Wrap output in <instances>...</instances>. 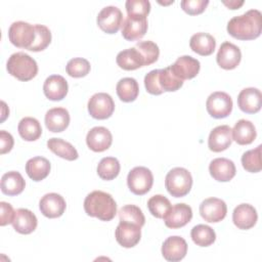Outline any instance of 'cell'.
<instances>
[{"label":"cell","mask_w":262,"mask_h":262,"mask_svg":"<svg viewBox=\"0 0 262 262\" xmlns=\"http://www.w3.org/2000/svg\"><path fill=\"white\" fill-rule=\"evenodd\" d=\"M88 112L96 120L108 119L115 111V102L112 96L104 92L93 94L88 101Z\"/></svg>","instance_id":"ba28073f"},{"label":"cell","mask_w":262,"mask_h":262,"mask_svg":"<svg viewBox=\"0 0 262 262\" xmlns=\"http://www.w3.org/2000/svg\"><path fill=\"white\" fill-rule=\"evenodd\" d=\"M91 69L90 62L82 57H75L68 61L66 71L73 78H82L89 74Z\"/></svg>","instance_id":"60d3db41"},{"label":"cell","mask_w":262,"mask_h":262,"mask_svg":"<svg viewBox=\"0 0 262 262\" xmlns=\"http://www.w3.org/2000/svg\"><path fill=\"white\" fill-rule=\"evenodd\" d=\"M70 124V114L64 107H53L45 115L46 128L54 133L64 131Z\"/></svg>","instance_id":"d4e9b609"},{"label":"cell","mask_w":262,"mask_h":262,"mask_svg":"<svg viewBox=\"0 0 262 262\" xmlns=\"http://www.w3.org/2000/svg\"><path fill=\"white\" fill-rule=\"evenodd\" d=\"M47 146L53 154L68 161H75L79 157V154L74 145L61 138L53 137L48 139Z\"/></svg>","instance_id":"d6a6232c"},{"label":"cell","mask_w":262,"mask_h":262,"mask_svg":"<svg viewBox=\"0 0 262 262\" xmlns=\"http://www.w3.org/2000/svg\"><path fill=\"white\" fill-rule=\"evenodd\" d=\"M222 3L224 5H226L229 9H237V8H239L244 4V1H236V0L225 1V0H223Z\"/></svg>","instance_id":"c3c4849f"},{"label":"cell","mask_w":262,"mask_h":262,"mask_svg":"<svg viewBox=\"0 0 262 262\" xmlns=\"http://www.w3.org/2000/svg\"><path fill=\"white\" fill-rule=\"evenodd\" d=\"M191 218L192 210L190 206L181 203L172 206L163 219L167 227L176 229L185 226L191 220Z\"/></svg>","instance_id":"5bb4252c"},{"label":"cell","mask_w":262,"mask_h":262,"mask_svg":"<svg viewBox=\"0 0 262 262\" xmlns=\"http://www.w3.org/2000/svg\"><path fill=\"white\" fill-rule=\"evenodd\" d=\"M232 142L231 128L228 125L215 127L209 134L208 147L214 152H220L227 149Z\"/></svg>","instance_id":"d6986e66"},{"label":"cell","mask_w":262,"mask_h":262,"mask_svg":"<svg viewBox=\"0 0 262 262\" xmlns=\"http://www.w3.org/2000/svg\"><path fill=\"white\" fill-rule=\"evenodd\" d=\"M14 144L13 137L5 130L0 131V154L4 155L9 152Z\"/></svg>","instance_id":"7dc6e473"},{"label":"cell","mask_w":262,"mask_h":262,"mask_svg":"<svg viewBox=\"0 0 262 262\" xmlns=\"http://www.w3.org/2000/svg\"><path fill=\"white\" fill-rule=\"evenodd\" d=\"M210 175L219 182L230 181L236 173L234 163L226 158H216L209 165Z\"/></svg>","instance_id":"44dd1931"},{"label":"cell","mask_w":262,"mask_h":262,"mask_svg":"<svg viewBox=\"0 0 262 262\" xmlns=\"http://www.w3.org/2000/svg\"><path fill=\"white\" fill-rule=\"evenodd\" d=\"M227 213L225 202L218 198H209L200 205V214L202 218L210 223L222 221Z\"/></svg>","instance_id":"30bf717a"},{"label":"cell","mask_w":262,"mask_h":262,"mask_svg":"<svg viewBox=\"0 0 262 262\" xmlns=\"http://www.w3.org/2000/svg\"><path fill=\"white\" fill-rule=\"evenodd\" d=\"M36 38L35 26L18 20L10 25L8 29V39L12 45L18 48L29 49Z\"/></svg>","instance_id":"5b68a950"},{"label":"cell","mask_w":262,"mask_h":262,"mask_svg":"<svg viewBox=\"0 0 262 262\" xmlns=\"http://www.w3.org/2000/svg\"><path fill=\"white\" fill-rule=\"evenodd\" d=\"M26 181L17 171H9L1 177V191L6 195H17L23 192Z\"/></svg>","instance_id":"83f0119b"},{"label":"cell","mask_w":262,"mask_h":262,"mask_svg":"<svg viewBox=\"0 0 262 262\" xmlns=\"http://www.w3.org/2000/svg\"><path fill=\"white\" fill-rule=\"evenodd\" d=\"M35 30H36V38L32 46L28 49L30 51L34 52H39L47 48V46L51 42V32L50 30L44 26V25H35Z\"/></svg>","instance_id":"b9f144b4"},{"label":"cell","mask_w":262,"mask_h":262,"mask_svg":"<svg viewBox=\"0 0 262 262\" xmlns=\"http://www.w3.org/2000/svg\"><path fill=\"white\" fill-rule=\"evenodd\" d=\"M127 15L146 17L150 11V3L147 0H127L125 3Z\"/></svg>","instance_id":"7bdbcfd3"},{"label":"cell","mask_w":262,"mask_h":262,"mask_svg":"<svg viewBox=\"0 0 262 262\" xmlns=\"http://www.w3.org/2000/svg\"><path fill=\"white\" fill-rule=\"evenodd\" d=\"M144 86L146 91L152 95H160L164 92L159 83V70H152L145 75Z\"/></svg>","instance_id":"ee69618b"},{"label":"cell","mask_w":262,"mask_h":262,"mask_svg":"<svg viewBox=\"0 0 262 262\" xmlns=\"http://www.w3.org/2000/svg\"><path fill=\"white\" fill-rule=\"evenodd\" d=\"M186 253L187 244L181 236H169L164 241L162 245V255L169 262H178L182 260Z\"/></svg>","instance_id":"9a60e30c"},{"label":"cell","mask_w":262,"mask_h":262,"mask_svg":"<svg viewBox=\"0 0 262 262\" xmlns=\"http://www.w3.org/2000/svg\"><path fill=\"white\" fill-rule=\"evenodd\" d=\"M50 169V162L44 157H34L26 164V172L28 176L37 182L45 179L49 175Z\"/></svg>","instance_id":"f546056e"},{"label":"cell","mask_w":262,"mask_h":262,"mask_svg":"<svg viewBox=\"0 0 262 262\" xmlns=\"http://www.w3.org/2000/svg\"><path fill=\"white\" fill-rule=\"evenodd\" d=\"M98 27L106 34L117 33L123 24V13L117 6H105L97 14Z\"/></svg>","instance_id":"9c48e42d"},{"label":"cell","mask_w":262,"mask_h":262,"mask_svg":"<svg viewBox=\"0 0 262 262\" xmlns=\"http://www.w3.org/2000/svg\"><path fill=\"white\" fill-rule=\"evenodd\" d=\"M119 219L120 221L135 223L141 227L145 223V217L141 209L135 205H126L122 207L119 211Z\"/></svg>","instance_id":"f35d334b"},{"label":"cell","mask_w":262,"mask_h":262,"mask_svg":"<svg viewBox=\"0 0 262 262\" xmlns=\"http://www.w3.org/2000/svg\"><path fill=\"white\" fill-rule=\"evenodd\" d=\"M1 104H2V108H3V111H2V118H1V122H3V121L5 120V118L9 115V111H7V113L5 114L4 110L6 108V104H5V102H4V101H2V102H1Z\"/></svg>","instance_id":"681fc988"},{"label":"cell","mask_w":262,"mask_h":262,"mask_svg":"<svg viewBox=\"0 0 262 262\" xmlns=\"http://www.w3.org/2000/svg\"><path fill=\"white\" fill-rule=\"evenodd\" d=\"M231 135L232 140H234L237 144L248 145L255 140L257 132L254 124L251 121L241 119L231 129Z\"/></svg>","instance_id":"484cf974"},{"label":"cell","mask_w":262,"mask_h":262,"mask_svg":"<svg viewBox=\"0 0 262 262\" xmlns=\"http://www.w3.org/2000/svg\"><path fill=\"white\" fill-rule=\"evenodd\" d=\"M6 69L8 74L19 81H30L38 73L36 60L25 52H15L7 60Z\"/></svg>","instance_id":"3957f363"},{"label":"cell","mask_w":262,"mask_h":262,"mask_svg":"<svg viewBox=\"0 0 262 262\" xmlns=\"http://www.w3.org/2000/svg\"><path fill=\"white\" fill-rule=\"evenodd\" d=\"M237 105L246 114H256L262 106V94L258 88L248 87L237 95Z\"/></svg>","instance_id":"e0dca14e"},{"label":"cell","mask_w":262,"mask_h":262,"mask_svg":"<svg viewBox=\"0 0 262 262\" xmlns=\"http://www.w3.org/2000/svg\"><path fill=\"white\" fill-rule=\"evenodd\" d=\"M159 83L163 91L173 92L180 89L183 85V81L179 79L172 71L171 67L159 70Z\"/></svg>","instance_id":"d590c367"},{"label":"cell","mask_w":262,"mask_h":262,"mask_svg":"<svg viewBox=\"0 0 262 262\" xmlns=\"http://www.w3.org/2000/svg\"><path fill=\"white\" fill-rule=\"evenodd\" d=\"M115 237L123 248H133L140 241L141 226L131 222L120 221L115 230Z\"/></svg>","instance_id":"8fae6325"},{"label":"cell","mask_w":262,"mask_h":262,"mask_svg":"<svg viewBox=\"0 0 262 262\" xmlns=\"http://www.w3.org/2000/svg\"><path fill=\"white\" fill-rule=\"evenodd\" d=\"M192 242L200 247H209L216 239V233L212 227L205 224H198L190 231Z\"/></svg>","instance_id":"836d02e7"},{"label":"cell","mask_w":262,"mask_h":262,"mask_svg":"<svg viewBox=\"0 0 262 262\" xmlns=\"http://www.w3.org/2000/svg\"><path fill=\"white\" fill-rule=\"evenodd\" d=\"M0 208H1L0 225L5 226L7 224L12 223V221L14 219V216H15V211L13 210L12 206L9 203L1 202L0 203Z\"/></svg>","instance_id":"bcb514c9"},{"label":"cell","mask_w":262,"mask_h":262,"mask_svg":"<svg viewBox=\"0 0 262 262\" xmlns=\"http://www.w3.org/2000/svg\"><path fill=\"white\" fill-rule=\"evenodd\" d=\"M116 91L118 97L123 102L134 101L139 93V86L134 78L126 77L121 79L116 86Z\"/></svg>","instance_id":"1f68e13d"},{"label":"cell","mask_w":262,"mask_h":262,"mask_svg":"<svg viewBox=\"0 0 262 262\" xmlns=\"http://www.w3.org/2000/svg\"><path fill=\"white\" fill-rule=\"evenodd\" d=\"M241 59L242 52L236 45L227 41L220 45L216 56L217 63L220 68L224 70H233L239 64Z\"/></svg>","instance_id":"2e32d148"},{"label":"cell","mask_w":262,"mask_h":262,"mask_svg":"<svg viewBox=\"0 0 262 262\" xmlns=\"http://www.w3.org/2000/svg\"><path fill=\"white\" fill-rule=\"evenodd\" d=\"M208 0H183L180 2L181 8L189 15L201 14L208 6Z\"/></svg>","instance_id":"f6af8a7d"},{"label":"cell","mask_w":262,"mask_h":262,"mask_svg":"<svg viewBox=\"0 0 262 262\" xmlns=\"http://www.w3.org/2000/svg\"><path fill=\"white\" fill-rule=\"evenodd\" d=\"M171 207L170 201L163 194H155L147 201L149 213L159 219H163Z\"/></svg>","instance_id":"8d00e7d4"},{"label":"cell","mask_w":262,"mask_h":262,"mask_svg":"<svg viewBox=\"0 0 262 262\" xmlns=\"http://www.w3.org/2000/svg\"><path fill=\"white\" fill-rule=\"evenodd\" d=\"M11 224L16 232L20 234H30L36 229L38 220L32 211L29 209L19 208L15 211V216Z\"/></svg>","instance_id":"cb8c5ba5"},{"label":"cell","mask_w":262,"mask_h":262,"mask_svg":"<svg viewBox=\"0 0 262 262\" xmlns=\"http://www.w3.org/2000/svg\"><path fill=\"white\" fill-rule=\"evenodd\" d=\"M141 54L144 59L145 66H149L156 62L160 55V49L158 45L152 41H139L134 46Z\"/></svg>","instance_id":"ab89813d"},{"label":"cell","mask_w":262,"mask_h":262,"mask_svg":"<svg viewBox=\"0 0 262 262\" xmlns=\"http://www.w3.org/2000/svg\"><path fill=\"white\" fill-rule=\"evenodd\" d=\"M68 82L60 75L49 76L43 84V92L49 100L58 101L63 99L68 94Z\"/></svg>","instance_id":"7402d4cb"},{"label":"cell","mask_w":262,"mask_h":262,"mask_svg":"<svg viewBox=\"0 0 262 262\" xmlns=\"http://www.w3.org/2000/svg\"><path fill=\"white\" fill-rule=\"evenodd\" d=\"M121 165L118 159L114 157H105L100 160L97 165V174L102 180H113L120 173Z\"/></svg>","instance_id":"e575fe53"},{"label":"cell","mask_w":262,"mask_h":262,"mask_svg":"<svg viewBox=\"0 0 262 262\" xmlns=\"http://www.w3.org/2000/svg\"><path fill=\"white\" fill-rule=\"evenodd\" d=\"M112 142L113 135L111 131L102 126L93 127L86 135L87 146L95 152H101L108 149Z\"/></svg>","instance_id":"4fadbf2b"},{"label":"cell","mask_w":262,"mask_h":262,"mask_svg":"<svg viewBox=\"0 0 262 262\" xmlns=\"http://www.w3.org/2000/svg\"><path fill=\"white\" fill-rule=\"evenodd\" d=\"M242 165L244 169L251 173H258L262 169L261 164V145L247 150L242 156Z\"/></svg>","instance_id":"74e56055"},{"label":"cell","mask_w":262,"mask_h":262,"mask_svg":"<svg viewBox=\"0 0 262 262\" xmlns=\"http://www.w3.org/2000/svg\"><path fill=\"white\" fill-rule=\"evenodd\" d=\"M165 186L172 196L182 198L191 189L192 176L187 169L175 167L167 173L165 178Z\"/></svg>","instance_id":"277c9868"},{"label":"cell","mask_w":262,"mask_h":262,"mask_svg":"<svg viewBox=\"0 0 262 262\" xmlns=\"http://www.w3.org/2000/svg\"><path fill=\"white\" fill-rule=\"evenodd\" d=\"M173 73L182 81L194 78L201 69V63L196 58L190 55H182L170 66Z\"/></svg>","instance_id":"ffe728a7"},{"label":"cell","mask_w":262,"mask_h":262,"mask_svg":"<svg viewBox=\"0 0 262 262\" xmlns=\"http://www.w3.org/2000/svg\"><path fill=\"white\" fill-rule=\"evenodd\" d=\"M19 136L26 141H35L42 134V128L39 121L32 117L23 118L17 126Z\"/></svg>","instance_id":"4dcf8cb0"},{"label":"cell","mask_w":262,"mask_h":262,"mask_svg":"<svg viewBox=\"0 0 262 262\" xmlns=\"http://www.w3.org/2000/svg\"><path fill=\"white\" fill-rule=\"evenodd\" d=\"M67 208L63 196L56 192H49L44 194L39 202V209L41 213L50 219L60 217Z\"/></svg>","instance_id":"7c38bea8"},{"label":"cell","mask_w":262,"mask_h":262,"mask_svg":"<svg viewBox=\"0 0 262 262\" xmlns=\"http://www.w3.org/2000/svg\"><path fill=\"white\" fill-rule=\"evenodd\" d=\"M232 99L229 94L223 91L211 93L206 101L208 114L215 119H223L230 115L232 111Z\"/></svg>","instance_id":"52a82bcc"},{"label":"cell","mask_w":262,"mask_h":262,"mask_svg":"<svg viewBox=\"0 0 262 262\" xmlns=\"http://www.w3.org/2000/svg\"><path fill=\"white\" fill-rule=\"evenodd\" d=\"M189 46L193 52L202 56H208L214 52L216 47V40L212 35L200 32L191 36L189 40Z\"/></svg>","instance_id":"4316f807"},{"label":"cell","mask_w":262,"mask_h":262,"mask_svg":"<svg viewBox=\"0 0 262 262\" xmlns=\"http://www.w3.org/2000/svg\"><path fill=\"white\" fill-rule=\"evenodd\" d=\"M152 184V173L146 167H135L128 173L127 185L130 191L136 195H143L148 192Z\"/></svg>","instance_id":"8992f818"},{"label":"cell","mask_w":262,"mask_h":262,"mask_svg":"<svg viewBox=\"0 0 262 262\" xmlns=\"http://www.w3.org/2000/svg\"><path fill=\"white\" fill-rule=\"evenodd\" d=\"M147 31L146 17L127 15L122 24V36L128 41L141 39Z\"/></svg>","instance_id":"ac0fdd59"},{"label":"cell","mask_w":262,"mask_h":262,"mask_svg":"<svg viewBox=\"0 0 262 262\" xmlns=\"http://www.w3.org/2000/svg\"><path fill=\"white\" fill-rule=\"evenodd\" d=\"M116 61L117 64L125 71H133L145 66L143 57L135 47L120 51L117 55Z\"/></svg>","instance_id":"f1b7e54d"},{"label":"cell","mask_w":262,"mask_h":262,"mask_svg":"<svg viewBox=\"0 0 262 262\" xmlns=\"http://www.w3.org/2000/svg\"><path fill=\"white\" fill-rule=\"evenodd\" d=\"M84 210L90 217L111 221L117 214V204L113 196L102 190H93L84 200Z\"/></svg>","instance_id":"7a4b0ae2"},{"label":"cell","mask_w":262,"mask_h":262,"mask_svg":"<svg viewBox=\"0 0 262 262\" xmlns=\"http://www.w3.org/2000/svg\"><path fill=\"white\" fill-rule=\"evenodd\" d=\"M258 220L256 209L250 204L237 205L232 212L233 224L239 229H250L254 227Z\"/></svg>","instance_id":"603a6c76"},{"label":"cell","mask_w":262,"mask_h":262,"mask_svg":"<svg viewBox=\"0 0 262 262\" xmlns=\"http://www.w3.org/2000/svg\"><path fill=\"white\" fill-rule=\"evenodd\" d=\"M226 30L237 40H254L261 35L262 14L257 9H250L244 14L230 18Z\"/></svg>","instance_id":"6da1fadb"}]
</instances>
